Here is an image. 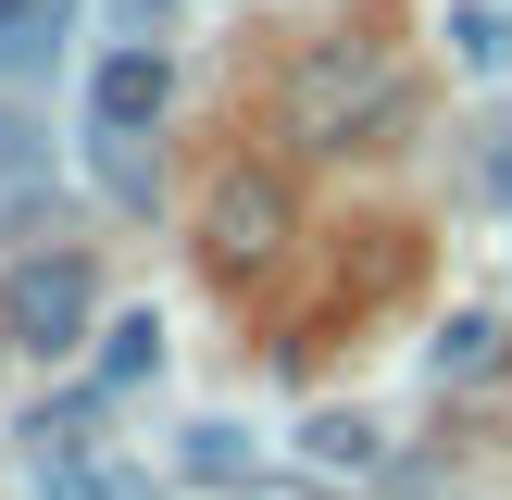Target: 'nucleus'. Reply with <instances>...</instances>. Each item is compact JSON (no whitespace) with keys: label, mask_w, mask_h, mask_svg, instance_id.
Wrapping results in <instances>:
<instances>
[{"label":"nucleus","mask_w":512,"mask_h":500,"mask_svg":"<svg viewBox=\"0 0 512 500\" xmlns=\"http://www.w3.org/2000/svg\"><path fill=\"white\" fill-rule=\"evenodd\" d=\"M425 363H438V388H488V375H500V325H488V313H463L438 350H425Z\"/></svg>","instance_id":"423d86ee"},{"label":"nucleus","mask_w":512,"mask_h":500,"mask_svg":"<svg viewBox=\"0 0 512 500\" xmlns=\"http://www.w3.org/2000/svg\"><path fill=\"white\" fill-rule=\"evenodd\" d=\"M25 463H38V500H138V475L100 450V413H25Z\"/></svg>","instance_id":"20e7f679"},{"label":"nucleus","mask_w":512,"mask_h":500,"mask_svg":"<svg viewBox=\"0 0 512 500\" xmlns=\"http://www.w3.org/2000/svg\"><path fill=\"white\" fill-rule=\"evenodd\" d=\"M163 100H175V63H163V50H113V63L88 75L100 138H138V125H163Z\"/></svg>","instance_id":"39448f33"},{"label":"nucleus","mask_w":512,"mask_h":500,"mask_svg":"<svg viewBox=\"0 0 512 500\" xmlns=\"http://www.w3.org/2000/svg\"><path fill=\"white\" fill-rule=\"evenodd\" d=\"M125 13H163V0H125Z\"/></svg>","instance_id":"9b49d317"},{"label":"nucleus","mask_w":512,"mask_h":500,"mask_svg":"<svg viewBox=\"0 0 512 500\" xmlns=\"http://www.w3.org/2000/svg\"><path fill=\"white\" fill-rule=\"evenodd\" d=\"M38 13H63V0H0V38H13V25H38Z\"/></svg>","instance_id":"9d476101"},{"label":"nucleus","mask_w":512,"mask_h":500,"mask_svg":"<svg viewBox=\"0 0 512 500\" xmlns=\"http://www.w3.org/2000/svg\"><path fill=\"white\" fill-rule=\"evenodd\" d=\"M188 463H200V475H213V488H238V475H250V450H238V438H225V425H200V450H188Z\"/></svg>","instance_id":"6e6552de"},{"label":"nucleus","mask_w":512,"mask_h":500,"mask_svg":"<svg viewBox=\"0 0 512 500\" xmlns=\"http://www.w3.org/2000/svg\"><path fill=\"white\" fill-rule=\"evenodd\" d=\"M150 363H163V325H150V313H113V325H100V388H138Z\"/></svg>","instance_id":"0eeeda50"},{"label":"nucleus","mask_w":512,"mask_h":500,"mask_svg":"<svg viewBox=\"0 0 512 500\" xmlns=\"http://www.w3.org/2000/svg\"><path fill=\"white\" fill-rule=\"evenodd\" d=\"M300 238V200H288V175H225L213 188V213H200V250H213V275H263L275 250Z\"/></svg>","instance_id":"7ed1b4c3"},{"label":"nucleus","mask_w":512,"mask_h":500,"mask_svg":"<svg viewBox=\"0 0 512 500\" xmlns=\"http://www.w3.org/2000/svg\"><path fill=\"white\" fill-rule=\"evenodd\" d=\"M100 325V275H88V250H25V263H0V338L13 350H75Z\"/></svg>","instance_id":"f03ea898"},{"label":"nucleus","mask_w":512,"mask_h":500,"mask_svg":"<svg viewBox=\"0 0 512 500\" xmlns=\"http://www.w3.org/2000/svg\"><path fill=\"white\" fill-rule=\"evenodd\" d=\"M400 125V63L375 38H313L288 75V138L300 150H363Z\"/></svg>","instance_id":"f257e3e1"},{"label":"nucleus","mask_w":512,"mask_h":500,"mask_svg":"<svg viewBox=\"0 0 512 500\" xmlns=\"http://www.w3.org/2000/svg\"><path fill=\"white\" fill-rule=\"evenodd\" d=\"M450 38H463V63H500V50H512V25H500V13H463Z\"/></svg>","instance_id":"1a4fd4ad"}]
</instances>
